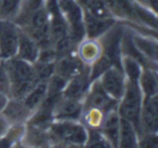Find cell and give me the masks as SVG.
I'll return each instance as SVG.
<instances>
[{"mask_svg":"<svg viewBox=\"0 0 158 148\" xmlns=\"http://www.w3.org/2000/svg\"><path fill=\"white\" fill-rule=\"evenodd\" d=\"M139 146L145 148H157V133H143L142 138L139 139Z\"/></svg>","mask_w":158,"mask_h":148,"instance_id":"obj_29","label":"cell"},{"mask_svg":"<svg viewBox=\"0 0 158 148\" xmlns=\"http://www.w3.org/2000/svg\"><path fill=\"white\" fill-rule=\"evenodd\" d=\"M132 39H133L135 47L145 57L148 56L149 59H153L154 61H156V57H157V46H156L155 41L151 42V40L143 39V38H140L139 36H134V37H132Z\"/></svg>","mask_w":158,"mask_h":148,"instance_id":"obj_26","label":"cell"},{"mask_svg":"<svg viewBox=\"0 0 158 148\" xmlns=\"http://www.w3.org/2000/svg\"><path fill=\"white\" fill-rule=\"evenodd\" d=\"M139 87L143 94V97L157 95V76L155 69L153 70L148 67L142 69L139 78Z\"/></svg>","mask_w":158,"mask_h":148,"instance_id":"obj_19","label":"cell"},{"mask_svg":"<svg viewBox=\"0 0 158 148\" xmlns=\"http://www.w3.org/2000/svg\"><path fill=\"white\" fill-rule=\"evenodd\" d=\"M85 146L89 147H112L110 142L105 138L101 131H97L94 129L88 130V137H87V143Z\"/></svg>","mask_w":158,"mask_h":148,"instance_id":"obj_28","label":"cell"},{"mask_svg":"<svg viewBox=\"0 0 158 148\" xmlns=\"http://www.w3.org/2000/svg\"><path fill=\"white\" fill-rule=\"evenodd\" d=\"M47 95V81H39L23 98V103L29 110H35Z\"/></svg>","mask_w":158,"mask_h":148,"instance_id":"obj_20","label":"cell"},{"mask_svg":"<svg viewBox=\"0 0 158 148\" xmlns=\"http://www.w3.org/2000/svg\"><path fill=\"white\" fill-rule=\"evenodd\" d=\"M20 28L10 20L0 18V59L8 60L18 52Z\"/></svg>","mask_w":158,"mask_h":148,"instance_id":"obj_6","label":"cell"},{"mask_svg":"<svg viewBox=\"0 0 158 148\" xmlns=\"http://www.w3.org/2000/svg\"><path fill=\"white\" fill-rule=\"evenodd\" d=\"M84 23L86 36L89 39L94 40L102 37L108 29L112 28L116 24V20L114 18H99L92 16L88 12L84 11Z\"/></svg>","mask_w":158,"mask_h":148,"instance_id":"obj_13","label":"cell"},{"mask_svg":"<svg viewBox=\"0 0 158 148\" xmlns=\"http://www.w3.org/2000/svg\"><path fill=\"white\" fill-rule=\"evenodd\" d=\"M123 28L117 23L110 28L102 37L101 43V54L106 56L110 61L114 67H117L123 70L121 60H123V52H121V40L123 36Z\"/></svg>","mask_w":158,"mask_h":148,"instance_id":"obj_5","label":"cell"},{"mask_svg":"<svg viewBox=\"0 0 158 148\" xmlns=\"http://www.w3.org/2000/svg\"><path fill=\"white\" fill-rule=\"evenodd\" d=\"M51 125V132L60 141L72 145L85 146L88 130L77 120H55Z\"/></svg>","mask_w":158,"mask_h":148,"instance_id":"obj_4","label":"cell"},{"mask_svg":"<svg viewBox=\"0 0 158 148\" xmlns=\"http://www.w3.org/2000/svg\"><path fill=\"white\" fill-rule=\"evenodd\" d=\"M84 106L81 101L75 98L62 97L55 104L53 108L52 117L54 120H77L78 121L82 115Z\"/></svg>","mask_w":158,"mask_h":148,"instance_id":"obj_11","label":"cell"},{"mask_svg":"<svg viewBox=\"0 0 158 148\" xmlns=\"http://www.w3.org/2000/svg\"><path fill=\"white\" fill-rule=\"evenodd\" d=\"M33 67L40 81H47L55 72V62H40L33 63Z\"/></svg>","mask_w":158,"mask_h":148,"instance_id":"obj_27","label":"cell"},{"mask_svg":"<svg viewBox=\"0 0 158 148\" xmlns=\"http://www.w3.org/2000/svg\"><path fill=\"white\" fill-rule=\"evenodd\" d=\"M141 131L143 133H157L158 129V103L157 95L143 97L141 107Z\"/></svg>","mask_w":158,"mask_h":148,"instance_id":"obj_9","label":"cell"},{"mask_svg":"<svg viewBox=\"0 0 158 148\" xmlns=\"http://www.w3.org/2000/svg\"><path fill=\"white\" fill-rule=\"evenodd\" d=\"M38 54H39V46L37 44V42L24 29H20L18 52L15 56L33 64L37 61Z\"/></svg>","mask_w":158,"mask_h":148,"instance_id":"obj_15","label":"cell"},{"mask_svg":"<svg viewBox=\"0 0 158 148\" xmlns=\"http://www.w3.org/2000/svg\"><path fill=\"white\" fill-rule=\"evenodd\" d=\"M50 21V33L52 40L55 41L63 36L68 35V26L63 13L59 7L57 0H46L44 3Z\"/></svg>","mask_w":158,"mask_h":148,"instance_id":"obj_12","label":"cell"},{"mask_svg":"<svg viewBox=\"0 0 158 148\" xmlns=\"http://www.w3.org/2000/svg\"><path fill=\"white\" fill-rule=\"evenodd\" d=\"M112 63L106 56H104L103 54H101L97 60L92 62L91 67H89V80L91 82L95 80H99L100 77L108 69L112 67Z\"/></svg>","mask_w":158,"mask_h":148,"instance_id":"obj_23","label":"cell"},{"mask_svg":"<svg viewBox=\"0 0 158 148\" xmlns=\"http://www.w3.org/2000/svg\"><path fill=\"white\" fill-rule=\"evenodd\" d=\"M86 1H87V0H81V3H82V5H84V3L86 2Z\"/></svg>","mask_w":158,"mask_h":148,"instance_id":"obj_30","label":"cell"},{"mask_svg":"<svg viewBox=\"0 0 158 148\" xmlns=\"http://www.w3.org/2000/svg\"><path fill=\"white\" fill-rule=\"evenodd\" d=\"M118 147H139V134L133 124L128 120L120 118L119 126V141Z\"/></svg>","mask_w":158,"mask_h":148,"instance_id":"obj_17","label":"cell"},{"mask_svg":"<svg viewBox=\"0 0 158 148\" xmlns=\"http://www.w3.org/2000/svg\"><path fill=\"white\" fill-rule=\"evenodd\" d=\"M89 87H90V80H89L88 70L67 81V84L63 91V96L81 101L86 96Z\"/></svg>","mask_w":158,"mask_h":148,"instance_id":"obj_16","label":"cell"},{"mask_svg":"<svg viewBox=\"0 0 158 148\" xmlns=\"http://www.w3.org/2000/svg\"><path fill=\"white\" fill-rule=\"evenodd\" d=\"M118 102L112 98L101 87L99 80L91 82L86 97V109H95L106 113L113 109H117Z\"/></svg>","mask_w":158,"mask_h":148,"instance_id":"obj_7","label":"cell"},{"mask_svg":"<svg viewBox=\"0 0 158 148\" xmlns=\"http://www.w3.org/2000/svg\"><path fill=\"white\" fill-rule=\"evenodd\" d=\"M121 65H123V72L126 76V79L132 81V82L139 83V78H140L143 69L142 65L128 55H123Z\"/></svg>","mask_w":158,"mask_h":148,"instance_id":"obj_22","label":"cell"},{"mask_svg":"<svg viewBox=\"0 0 158 148\" xmlns=\"http://www.w3.org/2000/svg\"><path fill=\"white\" fill-rule=\"evenodd\" d=\"M2 110L5 117L8 120L12 122H18V123L26 119L31 111L25 106L22 100H15V98H13L11 102H8Z\"/></svg>","mask_w":158,"mask_h":148,"instance_id":"obj_18","label":"cell"},{"mask_svg":"<svg viewBox=\"0 0 158 148\" xmlns=\"http://www.w3.org/2000/svg\"><path fill=\"white\" fill-rule=\"evenodd\" d=\"M152 2H153V5H155V0H152Z\"/></svg>","mask_w":158,"mask_h":148,"instance_id":"obj_31","label":"cell"},{"mask_svg":"<svg viewBox=\"0 0 158 148\" xmlns=\"http://www.w3.org/2000/svg\"><path fill=\"white\" fill-rule=\"evenodd\" d=\"M5 68L10 83L9 95L15 100H23L24 96L39 82L33 64L18 56L3 60Z\"/></svg>","mask_w":158,"mask_h":148,"instance_id":"obj_1","label":"cell"},{"mask_svg":"<svg viewBox=\"0 0 158 148\" xmlns=\"http://www.w3.org/2000/svg\"><path fill=\"white\" fill-rule=\"evenodd\" d=\"M90 41L86 42L81 46L79 51V57L85 62V63H92L94 60L101 55V47L99 43L94 42L93 40L89 39Z\"/></svg>","mask_w":158,"mask_h":148,"instance_id":"obj_24","label":"cell"},{"mask_svg":"<svg viewBox=\"0 0 158 148\" xmlns=\"http://www.w3.org/2000/svg\"><path fill=\"white\" fill-rule=\"evenodd\" d=\"M142 102L143 94L139 87V83L127 80L125 93L118 102L117 111L120 118H123L133 124L139 135H141L142 133L140 122Z\"/></svg>","mask_w":158,"mask_h":148,"instance_id":"obj_2","label":"cell"},{"mask_svg":"<svg viewBox=\"0 0 158 148\" xmlns=\"http://www.w3.org/2000/svg\"><path fill=\"white\" fill-rule=\"evenodd\" d=\"M89 67L79 56L68 54L55 61V74L60 75L66 80L88 72Z\"/></svg>","mask_w":158,"mask_h":148,"instance_id":"obj_10","label":"cell"},{"mask_svg":"<svg viewBox=\"0 0 158 148\" xmlns=\"http://www.w3.org/2000/svg\"><path fill=\"white\" fill-rule=\"evenodd\" d=\"M100 126H101L102 134L110 142L112 147H118L120 116L118 115L117 109H113L104 113Z\"/></svg>","mask_w":158,"mask_h":148,"instance_id":"obj_14","label":"cell"},{"mask_svg":"<svg viewBox=\"0 0 158 148\" xmlns=\"http://www.w3.org/2000/svg\"><path fill=\"white\" fill-rule=\"evenodd\" d=\"M23 0H0V18L11 20L20 13Z\"/></svg>","mask_w":158,"mask_h":148,"instance_id":"obj_25","label":"cell"},{"mask_svg":"<svg viewBox=\"0 0 158 148\" xmlns=\"http://www.w3.org/2000/svg\"><path fill=\"white\" fill-rule=\"evenodd\" d=\"M59 7L67 22L68 36L75 46L86 37L84 23V9L77 0H57Z\"/></svg>","mask_w":158,"mask_h":148,"instance_id":"obj_3","label":"cell"},{"mask_svg":"<svg viewBox=\"0 0 158 148\" xmlns=\"http://www.w3.org/2000/svg\"><path fill=\"white\" fill-rule=\"evenodd\" d=\"M99 82L110 97L119 102L125 93L127 79L123 70L112 66L100 77Z\"/></svg>","mask_w":158,"mask_h":148,"instance_id":"obj_8","label":"cell"},{"mask_svg":"<svg viewBox=\"0 0 158 148\" xmlns=\"http://www.w3.org/2000/svg\"><path fill=\"white\" fill-rule=\"evenodd\" d=\"M82 6L85 7V11L95 18H114V14H113L110 8L108 7V5L105 2V0H87Z\"/></svg>","mask_w":158,"mask_h":148,"instance_id":"obj_21","label":"cell"}]
</instances>
